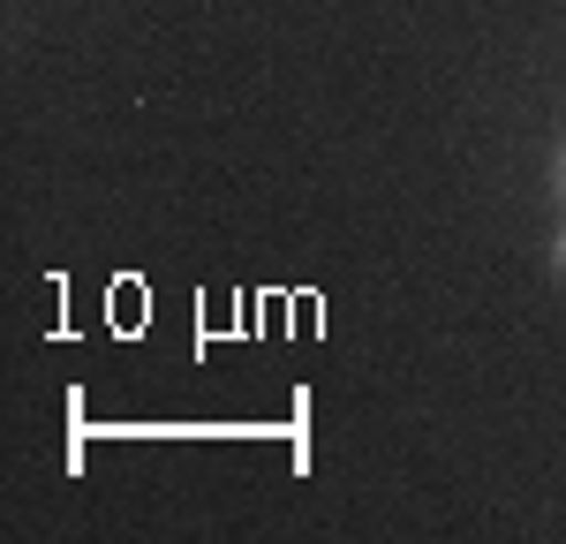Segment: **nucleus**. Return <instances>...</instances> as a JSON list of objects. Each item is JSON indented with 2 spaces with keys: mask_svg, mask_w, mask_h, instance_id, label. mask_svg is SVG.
<instances>
[{
  "mask_svg": "<svg viewBox=\"0 0 566 544\" xmlns=\"http://www.w3.org/2000/svg\"><path fill=\"white\" fill-rule=\"evenodd\" d=\"M552 265H559V272H566V227H559V242H552Z\"/></svg>",
  "mask_w": 566,
  "mask_h": 544,
  "instance_id": "obj_1",
  "label": "nucleus"
},
{
  "mask_svg": "<svg viewBox=\"0 0 566 544\" xmlns=\"http://www.w3.org/2000/svg\"><path fill=\"white\" fill-rule=\"evenodd\" d=\"M559 197H566V151H559Z\"/></svg>",
  "mask_w": 566,
  "mask_h": 544,
  "instance_id": "obj_2",
  "label": "nucleus"
}]
</instances>
